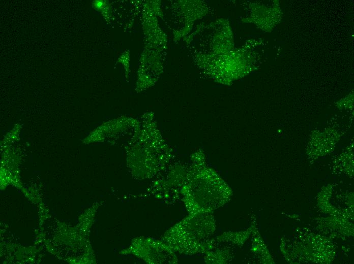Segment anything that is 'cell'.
Returning <instances> with one entry per match:
<instances>
[{
	"mask_svg": "<svg viewBox=\"0 0 354 264\" xmlns=\"http://www.w3.org/2000/svg\"><path fill=\"white\" fill-rule=\"evenodd\" d=\"M231 190L213 170L204 168L183 185L182 199L188 213L212 212L230 199Z\"/></svg>",
	"mask_w": 354,
	"mask_h": 264,
	"instance_id": "obj_2",
	"label": "cell"
},
{
	"mask_svg": "<svg viewBox=\"0 0 354 264\" xmlns=\"http://www.w3.org/2000/svg\"><path fill=\"white\" fill-rule=\"evenodd\" d=\"M199 27L202 50L197 56L212 57L233 49L232 32L227 19H220Z\"/></svg>",
	"mask_w": 354,
	"mask_h": 264,
	"instance_id": "obj_4",
	"label": "cell"
},
{
	"mask_svg": "<svg viewBox=\"0 0 354 264\" xmlns=\"http://www.w3.org/2000/svg\"><path fill=\"white\" fill-rule=\"evenodd\" d=\"M212 213H188L160 239L176 253L204 254L210 248L216 232V221Z\"/></svg>",
	"mask_w": 354,
	"mask_h": 264,
	"instance_id": "obj_1",
	"label": "cell"
},
{
	"mask_svg": "<svg viewBox=\"0 0 354 264\" xmlns=\"http://www.w3.org/2000/svg\"><path fill=\"white\" fill-rule=\"evenodd\" d=\"M122 255H132L149 264H175L178 262L176 253L160 239L138 236L120 251Z\"/></svg>",
	"mask_w": 354,
	"mask_h": 264,
	"instance_id": "obj_3",
	"label": "cell"
}]
</instances>
